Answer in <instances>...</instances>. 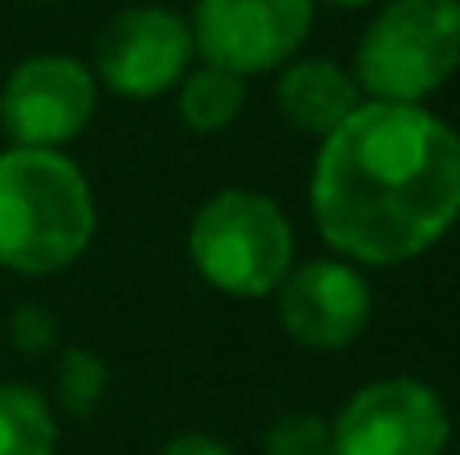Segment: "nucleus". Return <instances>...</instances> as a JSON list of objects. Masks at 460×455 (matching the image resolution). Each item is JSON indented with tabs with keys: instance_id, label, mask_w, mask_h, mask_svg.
Segmentation results:
<instances>
[{
	"instance_id": "obj_1",
	"label": "nucleus",
	"mask_w": 460,
	"mask_h": 455,
	"mask_svg": "<svg viewBox=\"0 0 460 455\" xmlns=\"http://www.w3.org/2000/svg\"><path fill=\"white\" fill-rule=\"evenodd\" d=\"M317 237L358 268H398L460 219V135L425 103H362L313 156Z\"/></svg>"
},
{
	"instance_id": "obj_2",
	"label": "nucleus",
	"mask_w": 460,
	"mask_h": 455,
	"mask_svg": "<svg viewBox=\"0 0 460 455\" xmlns=\"http://www.w3.org/2000/svg\"><path fill=\"white\" fill-rule=\"evenodd\" d=\"M99 232L90 179L67 152H0V268L54 277L72 268Z\"/></svg>"
},
{
	"instance_id": "obj_3",
	"label": "nucleus",
	"mask_w": 460,
	"mask_h": 455,
	"mask_svg": "<svg viewBox=\"0 0 460 455\" xmlns=\"http://www.w3.org/2000/svg\"><path fill=\"white\" fill-rule=\"evenodd\" d=\"M192 273L228 300H269L296 268V228L287 210L255 188H219L188 219Z\"/></svg>"
},
{
	"instance_id": "obj_4",
	"label": "nucleus",
	"mask_w": 460,
	"mask_h": 455,
	"mask_svg": "<svg viewBox=\"0 0 460 455\" xmlns=\"http://www.w3.org/2000/svg\"><path fill=\"white\" fill-rule=\"evenodd\" d=\"M456 72L460 0H389L353 49V81L371 103H425Z\"/></svg>"
},
{
	"instance_id": "obj_5",
	"label": "nucleus",
	"mask_w": 460,
	"mask_h": 455,
	"mask_svg": "<svg viewBox=\"0 0 460 455\" xmlns=\"http://www.w3.org/2000/svg\"><path fill=\"white\" fill-rule=\"evenodd\" d=\"M313 18V0H197L188 27L201 63L251 81L300 58Z\"/></svg>"
},
{
	"instance_id": "obj_6",
	"label": "nucleus",
	"mask_w": 460,
	"mask_h": 455,
	"mask_svg": "<svg viewBox=\"0 0 460 455\" xmlns=\"http://www.w3.org/2000/svg\"><path fill=\"white\" fill-rule=\"evenodd\" d=\"M452 411L416 375L362 384L331 420L335 455H447Z\"/></svg>"
},
{
	"instance_id": "obj_7",
	"label": "nucleus",
	"mask_w": 460,
	"mask_h": 455,
	"mask_svg": "<svg viewBox=\"0 0 460 455\" xmlns=\"http://www.w3.org/2000/svg\"><path fill=\"white\" fill-rule=\"evenodd\" d=\"M99 112V81L72 54H31L0 85V130L9 148L63 152Z\"/></svg>"
},
{
	"instance_id": "obj_8",
	"label": "nucleus",
	"mask_w": 460,
	"mask_h": 455,
	"mask_svg": "<svg viewBox=\"0 0 460 455\" xmlns=\"http://www.w3.org/2000/svg\"><path fill=\"white\" fill-rule=\"evenodd\" d=\"M192 27L165 4H130L108 18L94 40V81L121 99L148 103L170 94L192 67Z\"/></svg>"
},
{
	"instance_id": "obj_9",
	"label": "nucleus",
	"mask_w": 460,
	"mask_h": 455,
	"mask_svg": "<svg viewBox=\"0 0 460 455\" xmlns=\"http://www.w3.org/2000/svg\"><path fill=\"white\" fill-rule=\"evenodd\" d=\"M273 300L287 335L313 353H344L362 339L376 312V291L367 273L335 255L296 264L287 282L273 291Z\"/></svg>"
},
{
	"instance_id": "obj_10",
	"label": "nucleus",
	"mask_w": 460,
	"mask_h": 455,
	"mask_svg": "<svg viewBox=\"0 0 460 455\" xmlns=\"http://www.w3.org/2000/svg\"><path fill=\"white\" fill-rule=\"evenodd\" d=\"M362 90L353 81V72L335 58H322V54H300L291 58L282 72H278V108L282 117L300 130L313 135L317 144L344 126L358 108H362Z\"/></svg>"
},
{
	"instance_id": "obj_11",
	"label": "nucleus",
	"mask_w": 460,
	"mask_h": 455,
	"mask_svg": "<svg viewBox=\"0 0 460 455\" xmlns=\"http://www.w3.org/2000/svg\"><path fill=\"white\" fill-rule=\"evenodd\" d=\"M179 90V121L192 135H224L242 112H246V81L233 72H219L210 63L188 67V76L174 85Z\"/></svg>"
},
{
	"instance_id": "obj_12",
	"label": "nucleus",
	"mask_w": 460,
	"mask_h": 455,
	"mask_svg": "<svg viewBox=\"0 0 460 455\" xmlns=\"http://www.w3.org/2000/svg\"><path fill=\"white\" fill-rule=\"evenodd\" d=\"M58 420L40 389L0 384V455H54Z\"/></svg>"
},
{
	"instance_id": "obj_13",
	"label": "nucleus",
	"mask_w": 460,
	"mask_h": 455,
	"mask_svg": "<svg viewBox=\"0 0 460 455\" xmlns=\"http://www.w3.org/2000/svg\"><path fill=\"white\" fill-rule=\"evenodd\" d=\"M108 384H112V371L108 362L94 353V348H63L58 353V366H54V398L67 416L85 420L103 407L108 398Z\"/></svg>"
},
{
	"instance_id": "obj_14",
	"label": "nucleus",
	"mask_w": 460,
	"mask_h": 455,
	"mask_svg": "<svg viewBox=\"0 0 460 455\" xmlns=\"http://www.w3.org/2000/svg\"><path fill=\"white\" fill-rule=\"evenodd\" d=\"M264 455H335L331 420L317 411H287L264 429Z\"/></svg>"
},
{
	"instance_id": "obj_15",
	"label": "nucleus",
	"mask_w": 460,
	"mask_h": 455,
	"mask_svg": "<svg viewBox=\"0 0 460 455\" xmlns=\"http://www.w3.org/2000/svg\"><path fill=\"white\" fill-rule=\"evenodd\" d=\"M9 339H13L18 353H49V348L58 344V326H54L49 308L22 303V308H13V317H9Z\"/></svg>"
},
{
	"instance_id": "obj_16",
	"label": "nucleus",
	"mask_w": 460,
	"mask_h": 455,
	"mask_svg": "<svg viewBox=\"0 0 460 455\" xmlns=\"http://www.w3.org/2000/svg\"><path fill=\"white\" fill-rule=\"evenodd\" d=\"M161 455H233L215 433H174L165 447H161Z\"/></svg>"
},
{
	"instance_id": "obj_17",
	"label": "nucleus",
	"mask_w": 460,
	"mask_h": 455,
	"mask_svg": "<svg viewBox=\"0 0 460 455\" xmlns=\"http://www.w3.org/2000/svg\"><path fill=\"white\" fill-rule=\"evenodd\" d=\"M313 4H331V9H367L376 0H313Z\"/></svg>"
},
{
	"instance_id": "obj_18",
	"label": "nucleus",
	"mask_w": 460,
	"mask_h": 455,
	"mask_svg": "<svg viewBox=\"0 0 460 455\" xmlns=\"http://www.w3.org/2000/svg\"><path fill=\"white\" fill-rule=\"evenodd\" d=\"M27 4H49V0H27Z\"/></svg>"
}]
</instances>
